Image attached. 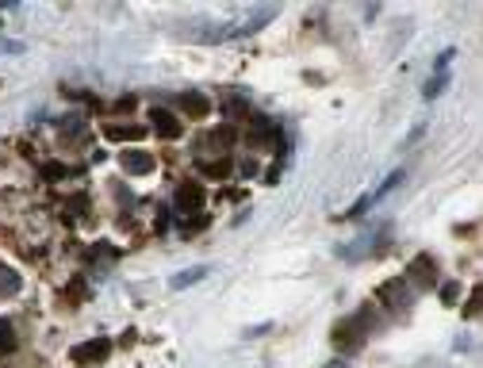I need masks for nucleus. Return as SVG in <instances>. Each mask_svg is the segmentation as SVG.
Wrapping results in <instances>:
<instances>
[{"instance_id":"1","label":"nucleus","mask_w":483,"mask_h":368,"mask_svg":"<svg viewBox=\"0 0 483 368\" xmlns=\"http://www.w3.org/2000/svg\"><path fill=\"white\" fill-rule=\"evenodd\" d=\"M365 334H368V315L361 311V315H349V318H341V322H334L330 341L338 353H357V349L365 346Z\"/></svg>"},{"instance_id":"2","label":"nucleus","mask_w":483,"mask_h":368,"mask_svg":"<svg viewBox=\"0 0 483 368\" xmlns=\"http://www.w3.org/2000/svg\"><path fill=\"white\" fill-rule=\"evenodd\" d=\"M380 299L391 311H407L414 304V288L407 284V276H403V280H388V284H380Z\"/></svg>"},{"instance_id":"3","label":"nucleus","mask_w":483,"mask_h":368,"mask_svg":"<svg viewBox=\"0 0 483 368\" xmlns=\"http://www.w3.org/2000/svg\"><path fill=\"white\" fill-rule=\"evenodd\" d=\"M203 200H208V188H200L196 181H181V184H177V211H181V215L200 211Z\"/></svg>"},{"instance_id":"4","label":"nucleus","mask_w":483,"mask_h":368,"mask_svg":"<svg viewBox=\"0 0 483 368\" xmlns=\"http://www.w3.org/2000/svg\"><path fill=\"white\" fill-rule=\"evenodd\" d=\"M407 280H414V284H422V288H433L437 284V265H433V257H414L411 265H407Z\"/></svg>"},{"instance_id":"5","label":"nucleus","mask_w":483,"mask_h":368,"mask_svg":"<svg viewBox=\"0 0 483 368\" xmlns=\"http://www.w3.org/2000/svg\"><path fill=\"white\" fill-rule=\"evenodd\" d=\"M119 165H123V173H130V177L154 173V158H150L146 150H127V154H119Z\"/></svg>"},{"instance_id":"6","label":"nucleus","mask_w":483,"mask_h":368,"mask_svg":"<svg viewBox=\"0 0 483 368\" xmlns=\"http://www.w3.org/2000/svg\"><path fill=\"white\" fill-rule=\"evenodd\" d=\"M383 234H388V231H383V226H380V231H368V234H361V238H353V242H346V245H341V257H346V261H357V257H365V253L368 250H372V245L376 242H380L383 238Z\"/></svg>"},{"instance_id":"7","label":"nucleus","mask_w":483,"mask_h":368,"mask_svg":"<svg viewBox=\"0 0 483 368\" xmlns=\"http://www.w3.org/2000/svg\"><path fill=\"white\" fill-rule=\"evenodd\" d=\"M150 123H154V130H158L161 138H177V135L184 130L181 119H177L169 108H150Z\"/></svg>"},{"instance_id":"8","label":"nucleus","mask_w":483,"mask_h":368,"mask_svg":"<svg viewBox=\"0 0 483 368\" xmlns=\"http://www.w3.org/2000/svg\"><path fill=\"white\" fill-rule=\"evenodd\" d=\"M273 15H276V8H261V12H253L245 23H234L231 35H238V39H242V35H253V31H261L268 20H273Z\"/></svg>"},{"instance_id":"9","label":"nucleus","mask_w":483,"mask_h":368,"mask_svg":"<svg viewBox=\"0 0 483 368\" xmlns=\"http://www.w3.org/2000/svg\"><path fill=\"white\" fill-rule=\"evenodd\" d=\"M104 135L111 142H138V138H146V127H138V123H116V127H104Z\"/></svg>"},{"instance_id":"10","label":"nucleus","mask_w":483,"mask_h":368,"mask_svg":"<svg viewBox=\"0 0 483 368\" xmlns=\"http://www.w3.org/2000/svg\"><path fill=\"white\" fill-rule=\"evenodd\" d=\"M203 276H208V265L181 268V273H173V276H169V288H173V292H184V288H192L196 280H203Z\"/></svg>"},{"instance_id":"11","label":"nucleus","mask_w":483,"mask_h":368,"mask_svg":"<svg viewBox=\"0 0 483 368\" xmlns=\"http://www.w3.org/2000/svg\"><path fill=\"white\" fill-rule=\"evenodd\" d=\"M108 353H111V341H104V338H96L93 346H77V349H73L77 361H104Z\"/></svg>"},{"instance_id":"12","label":"nucleus","mask_w":483,"mask_h":368,"mask_svg":"<svg viewBox=\"0 0 483 368\" xmlns=\"http://www.w3.org/2000/svg\"><path fill=\"white\" fill-rule=\"evenodd\" d=\"M181 111H184V116H192V119H203L211 111V100H208V96L188 93V96H181Z\"/></svg>"},{"instance_id":"13","label":"nucleus","mask_w":483,"mask_h":368,"mask_svg":"<svg viewBox=\"0 0 483 368\" xmlns=\"http://www.w3.org/2000/svg\"><path fill=\"white\" fill-rule=\"evenodd\" d=\"M0 296H4V299H15V296H20V273H15V268H8V265H0Z\"/></svg>"},{"instance_id":"14","label":"nucleus","mask_w":483,"mask_h":368,"mask_svg":"<svg viewBox=\"0 0 483 368\" xmlns=\"http://www.w3.org/2000/svg\"><path fill=\"white\" fill-rule=\"evenodd\" d=\"M203 177H211V181H223V177L234 173V161L231 158H215V161H203Z\"/></svg>"},{"instance_id":"15","label":"nucleus","mask_w":483,"mask_h":368,"mask_svg":"<svg viewBox=\"0 0 483 368\" xmlns=\"http://www.w3.org/2000/svg\"><path fill=\"white\" fill-rule=\"evenodd\" d=\"M234 138H238V130H234V127H219V130H211V135H208V146H211V150H226V146H234Z\"/></svg>"},{"instance_id":"16","label":"nucleus","mask_w":483,"mask_h":368,"mask_svg":"<svg viewBox=\"0 0 483 368\" xmlns=\"http://www.w3.org/2000/svg\"><path fill=\"white\" fill-rule=\"evenodd\" d=\"M15 349V326L8 318H0V357H8Z\"/></svg>"},{"instance_id":"17","label":"nucleus","mask_w":483,"mask_h":368,"mask_svg":"<svg viewBox=\"0 0 483 368\" xmlns=\"http://www.w3.org/2000/svg\"><path fill=\"white\" fill-rule=\"evenodd\" d=\"M403 177H407L403 169H395V173H388V177H383V184H380V188H376V192H372V203H376V200H383V196H388L391 188H399V184H403Z\"/></svg>"},{"instance_id":"18","label":"nucleus","mask_w":483,"mask_h":368,"mask_svg":"<svg viewBox=\"0 0 483 368\" xmlns=\"http://www.w3.org/2000/svg\"><path fill=\"white\" fill-rule=\"evenodd\" d=\"M464 315H468V318H479V315H483V284H476V288H472L468 304H464Z\"/></svg>"},{"instance_id":"19","label":"nucleus","mask_w":483,"mask_h":368,"mask_svg":"<svg viewBox=\"0 0 483 368\" xmlns=\"http://www.w3.org/2000/svg\"><path fill=\"white\" fill-rule=\"evenodd\" d=\"M456 299H461V284H453V280H449V284H441V304H445V307H453Z\"/></svg>"},{"instance_id":"20","label":"nucleus","mask_w":483,"mask_h":368,"mask_svg":"<svg viewBox=\"0 0 483 368\" xmlns=\"http://www.w3.org/2000/svg\"><path fill=\"white\" fill-rule=\"evenodd\" d=\"M445 85H449V77H445V73H437V77H433L430 85L422 88V96H426V100H433V96H437V93H441V88H445Z\"/></svg>"},{"instance_id":"21","label":"nucleus","mask_w":483,"mask_h":368,"mask_svg":"<svg viewBox=\"0 0 483 368\" xmlns=\"http://www.w3.org/2000/svg\"><path fill=\"white\" fill-rule=\"evenodd\" d=\"M81 123H85V119H81V116H65V119H62V135H65V138H77Z\"/></svg>"},{"instance_id":"22","label":"nucleus","mask_w":483,"mask_h":368,"mask_svg":"<svg viewBox=\"0 0 483 368\" xmlns=\"http://www.w3.org/2000/svg\"><path fill=\"white\" fill-rule=\"evenodd\" d=\"M65 173V169L62 165H43V177H46V181H58V177Z\"/></svg>"},{"instance_id":"23","label":"nucleus","mask_w":483,"mask_h":368,"mask_svg":"<svg viewBox=\"0 0 483 368\" xmlns=\"http://www.w3.org/2000/svg\"><path fill=\"white\" fill-rule=\"evenodd\" d=\"M453 54H456V50H445V54L437 58V65H433V69H437V73H445V69H449V62H453Z\"/></svg>"},{"instance_id":"24","label":"nucleus","mask_w":483,"mask_h":368,"mask_svg":"<svg viewBox=\"0 0 483 368\" xmlns=\"http://www.w3.org/2000/svg\"><path fill=\"white\" fill-rule=\"evenodd\" d=\"M23 46L20 43H8V39H0V54H20Z\"/></svg>"},{"instance_id":"25","label":"nucleus","mask_w":483,"mask_h":368,"mask_svg":"<svg viewBox=\"0 0 483 368\" xmlns=\"http://www.w3.org/2000/svg\"><path fill=\"white\" fill-rule=\"evenodd\" d=\"M422 135H426V127H414V130H411V135H407V138H403V146H414V142H419V138H422Z\"/></svg>"},{"instance_id":"26","label":"nucleus","mask_w":483,"mask_h":368,"mask_svg":"<svg viewBox=\"0 0 483 368\" xmlns=\"http://www.w3.org/2000/svg\"><path fill=\"white\" fill-rule=\"evenodd\" d=\"M85 207H88L85 196H73V200H69V211H85Z\"/></svg>"},{"instance_id":"27","label":"nucleus","mask_w":483,"mask_h":368,"mask_svg":"<svg viewBox=\"0 0 483 368\" xmlns=\"http://www.w3.org/2000/svg\"><path fill=\"white\" fill-rule=\"evenodd\" d=\"M257 173V161H242V177H253Z\"/></svg>"},{"instance_id":"28","label":"nucleus","mask_w":483,"mask_h":368,"mask_svg":"<svg viewBox=\"0 0 483 368\" xmlns=\"http://www.w3.org/2000/svg\"><path fill=\"white\" fill-rule=\"evenodd\" d=\"M326 368H346V364H341V361H334V364H326Z\"/></svg>"}]
</instances>
